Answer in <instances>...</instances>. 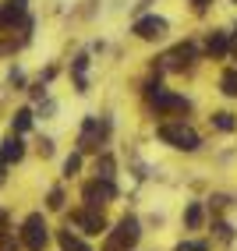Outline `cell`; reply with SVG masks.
I'll list each match as a JSON object with an SVG mask.
<instances>
[{
    "instance_id": "5",
    "label": "cell",
    "mask_w": 237,
    "mask_h": 251,
    "mask_svg": "<svg viewBox=\"0 0 237 251\" xmlns=\"http://www.w3.org/2000/svg\"><path fill=\"white\" fill-rule=\"evenodd\" d=\"M134 36H138V39H163L166 36V18H156V14L138 18V22H134Z\"/></svg>"
},
{
    "instance_id": "16",
    "label": "cell",
    "mask_w": 237,
    "mask_h": 251,
    "mask_svg": "<svg viewBox=\"0 0 237 251\" xmlns=\"http://www.w3.org/2000/svg\"><path fill=\"white\" fill-rule=\"evenodd\" d=\"M212 124H216L219 131H234V117H230V113H212Z\"/></svg>"
},
{
    "instance_id": "18",
    "label": "cell",
    "mask_w": 237,
    "mask_h": 251,
    "mask_svg": "<svg viewBox=\"0 0 237 251\" xmlns=\"http://www.w3.org/2000/svg\"><path fill=\"white\" fill-rule=\"evenodd\" d=\"M184 220H188V226H198V223H202V205H188Z\"/></svg>"
},
{
    "instance_id": "4",
    "label": "cell",
    "mask_w": 237,
    "mask_h": 251,
    "mask_svg": "<svg viewBox=\"0 0 237 251\" xmlns=\"http://www.w3.org/2000/svg\"><path fill=\"white\" fill-rule=\"evenodd\" d=\"M113 195H117V188H113V180H106V177L89 180V184H85V191H81V198H85V205H89V209H103Z\"/></svg>"
},
{
    "instance_id": "17",
    "label": "cell",
    "mask_w": 237,
    "mask_h": 251,
    "mask_svg": "<svg viewBox=\"0 0 237 251\" xmlns=\"http://www.w3.org/2000/svg\"><path fill=\"white\" fill-rule=\"evenodd\" d=\"M78 166H81V156H78V152H75V156H67V159H64V177L78 174Z\"/></svg>"
},
{
    "instance_id": "3",
    "label": "cell",
    "mask_w": 237,
    "mask_h": 251,
    "mask_svg": "<svg viewBox=\"0 0 237 251\" xmlns=\"http://www.w3.org/2000/svg\"><path fill=\"white\" fill-rule=\"evenodd\" d=\"M159 138L166 145L181 149V152H195V149H198V135H195L191 127H184V124H163L159 127Z\"/></svg>"
},
{
    "instance_id": "6",
    "label": "cell",
    "mask_w": 237,
    "mask_h": 251,
    "mask_svg": "<svg viewBox=\"0 0 237 251\" xmlns=\"http://www.w3.org/2000/svg\"><path fill=\"white\" fill-rule=\"evenodd\" d=\"M99 142H103V124H99L96 117H89V121L81 124V138H78V145H81V152H96Z\"/></svg>"
},
{
    "instance_id": "9",
    "label": "cell",
    "mask_w": 237,
    "mask_h": 251,
    "mask_svg": "<svg viewBox=\"0 0 237 251\" xmlns=\"http://www.w3.org/2000/svg\"><path fill=\"white\" fill-rule=\"evenodd\" d=\"M152 106H156V110H188V103H184V99L181 96H170V92H163L159 85H152Z\"/></svg>"
},
{
    "instance_id": "7",
    "label": "cell",
    "mask_w": 237,
    "mask_h": 251,
    "mask_svg": "<svg viewBox=\"0 0 237 251\" xmlns=\"http://www.w3.org/2000/svg\"><path fill=\"white\" fill-rule=\"evenodd\" d=\"M75 223L85 230V233H103V230H106L103 212H99V209H89V205H85V212H75Z\"/></svg>"
},
{
    "instance_id": "14",
    "label": "cell",
    "mask_w": 237,
    "mask_h": 251,
    "mask_svg": "<svg viewBox=\"0 0 237 251\" xmlns=\"http://www.w3.org/2000/svg\"><path fill=\"white\" fill-rule=\"evenodd\" d=\"M96 177L113 180V159H110V156H99V159H96Z\"/></svg>"
},
{
    "instance_id": "21",
    "label": "cell",
    "mask_w": 237,
    "mask_h": 251,
    "mask_svg": "<svg viewBox=\"0 0 237 251\" xmlns=\"http://www.w3.org/2000/svg\"><path fill=\"white\" fill-rule=\"evenodd\" d=\"M0 251H18V241L11 233H0Z\"/></svg>"
},
{
    "instance_id": "8",
    "label": "cell",
    "mask_w": 237,
    "mask_h": 251,
    "mask_svg": "<svg viewBox=\"0 0 237 251\" xmlns=\"http://www.w3.org/2000/svg\"><path fill=\"white\" fill-rule=\"evenodd\" d=\"M25 7H28V0H0V25H14V22H22L25 18Z\"/></svg>"
},
{
    "instance_id": "1",
    "label": "cell",
    "mask_w": 237,
    "mask_h": 251,
    "mask_svg": "<svg viewBox=\"0 0 237 251\" xmlns=\"http://www.w3.org/2000/svg\"><path fill=\"white\" fill-rule=\"evenodd\" d=\"M138 220H131V216H124L121 223H117V230L106 237V244H103V251H128V248H134V241H138Z\"/></svg>"
},
{
    "instance_id": "10",
    "label": "cell",
    "mask_w": 237,
    "mask_h": 251,
    "mask_svg": "<svg viewBox=\"0 0 237 251\" xmlns=\"http://www.w3.org/2000/svg\"><path fill=\"white\" fill-rule=\"evenodd\" d=\"M22 156H25V142L18 135L4 138V145H0V159H4V163H18Z\"/></svg>"
},
{
    "instance_id": "15",
    "label": "cell",
    "mask_w": 237,
    "mask_h": 251,
    "mask_svg": "<svg viewBox=\"0 0 237 251\" xmlns=\"http://www.w3.org/2000/svg\"><path fill=\"white\" fill-rule=\"evenodd\" d=\"M219 85H223V92H227V96H237V71H227Z\"/></svg>"
},
{
    "instance_id": "19",
    "label": "cell",
    "mask_w": 237,
    "mask_h": 251,
    "mask_svg": "<svg viewBox=\"0 0 237 251\" xmlns=\"http://www.w3.org/2000/svg\"><path fill=\"white\" fill-rule=\"evenodd\" d=\"M85 68H89V57H75V64H71L75 78H85Z\"/></svg>"
},
{
    "instance_id": "12",
    "label": "cell",
    "mask_w": 237,
    "mask_h": 251,
    "mask_svg": "<svg viewBox=\"0 0 237 251\" xmlns=\"http://www.w3.org/2000/svg\"><path fill=\"white\" fill-rule=\"evenodd\" d=\"M11 127H14V135H25V131L32 127V110H18L11 117Z\"/></svg>"
},
{
    "instance_id": "22",
    "label": "cell",
    "mask_w": 237,
    "mask_h": 251,
    "mask_svg": "<svg viewBox=\"0 0 237 251\" xmlns=\"http://www.w3.org/2000/svg\"><path fill=\"white\" fill-rule=\"evenodd\" d=\"M177 251H209V248H206V244H181Z\"/></svg>"
},
{
    "instance_id": "11",
    "label": "cell",
    "mask_w": 237,
    "mask_h": 251,
    "mask_svg": "<svg viewBox=\"0 0 237 251\" xmlns=\"http://www.w3.org/2000/svg\"><path fill=\"white\" fill-rule=\"evenodd\" d=\"M57 241H60V248H64V251H92L89 244H81L71 230H60V237H57Z\"/></svg>"
},
{
    "instance_id": "24",
    "label": "cell",
    "mask_w": 237,
    "mask_h": 251,
    "mask_svg": "<svg viewBox=\"0 0 237 251\" xmlns=\"http://www.w3.org/2000/svg\"><path fill=\"white\" fill-rule=\"evenodd\" d=\"M4 166H7V163H4V159H0V180H4Z\"/></svg>"
},
{
    "instance_id": "13",
    "label": "cell",
    "mask_w": 237,
    "mask_h": 251,
    "mask_svg": "<svg viewBox=\"0 0 237 251\" xmlns=\"http://www.w3.org/2000/svg\"><path fill=\"white\" fill-rule=\"evenodd\" d=\"M227 46H230L227 32H212V39H209V53H212V57H223V53H227Z\"/></svg>"
},
{
    "instance_id": "20",
    "label": "cell",
    "mask_w": 237,
    "mask_h": 251,
    "mask_svg": "<svg viewBox=\"0 0 237 251\" xmlns=\"http://www.w3.org/2000/svg\"><path fill=\"white\" fill-rule=\"evenodd\" d=\"M50 209H64V191L60 188H53V191H50V202H46Z\"/></svg>"
},
{
    "instance_id": "23",
    "label": "cell",
    "mask_w": 237,
    "mask_h": 251,
    "mask_svg": "<svg viewBox=\"0 0 237 251\" xmlns=\"http://www.w3.org/2000/svg\"><path fill=\"white\" fill-rule=\"evenodd\" d=\"M191 4H195V7H206V4H209V0H191Z\"/></svg>"
},
{
    "instance_id": "2",
    "label": "cell",
    "mask_w": 237,
    "mask_h": 251,
    "mask_svg": "<svg viewBox=\"0 0 237 251\" xmlns=\"http://www.w3.org/2000/svg\"><path fill=\"white\" fill-rule=\"evenodd\" d=\"M22 244H25L28 251H46L50 233H46V220H43L39 212H32L28 220L22 223Z\"/></svg>"
}]
</instances>
